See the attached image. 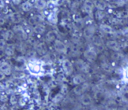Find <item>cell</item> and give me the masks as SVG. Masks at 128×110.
Returning <instances> with one entry per match:
<instances>
[{"instance_id": "cell-1", "label": "cell", "mask_w": 128, "mask_h": 110, "mask_svg": "<svg viewBox=\"0 0 128 110\" xmlns=\"http://www.w3.org/2000/svg\"><path fill=\"white\" fill-rule=\"evenodd\" d=\"M26 67L28 72L32 76H40L44 72L43 64L38 60L33 59L29 60L26 65Z\"/></svg>"}, {"instance_id": "cell-2", "label": "cell", "mask_w": 128, "mask_h": 110, "mask_svg": "<svg viewBox=\"0 0 128 110\" xmlns=\"http://www.w3.org/2000/svg\"><path fill=\"white\" fill-rule=\"evenodd\" d=\"M84 57L88 61V62H94L98 57V53L96 50L93 48H87L84 53H83Z\"/></svg>"}, {"instance_id": "cell-3", "label": "cell", "mask_w": 128, "mask_h": 110, "mask_svg": "<svg viewBox=\"0 0 128 110\" xmlns=\"http://www.w3.org/2000/svg\"><path fill=\"white\" fill-rule=\"evenodd\" d=\"M53 47L56 51H57L59 54H66L68 51L67 45L64 42H63L62 40L56 39L53 42Z\"/></svg>"}, {"instance_id": "cell-4", "label": "cell", "mask_w": 128, "mask_h": 110, "mask_svg": "<svg viewBox=\"0 0 128 110\" xmlns=\"http://www.w3.org/2000/svg\"><path fill=\"white\" fill-rule=\"evenodd\" d=\"M96 32V28L94 25H88L83 30V37L86 39H91L94 37Z\"/></svg>"}, {"instance_id": "cell-5", "label": "cell", "mask_w": 128, "mask_h": 110, "mask_svg": "<svg viewBox=\"0 0 128 110\" xmlns=\"http://www.w3.org/2000/svg\"><path fill=\"white\" fill-rule=\"evenodd\" d=\"M62 69L66 75H71L74 72V65L69 60H64L62 62Z\"/></svg>"}, {"instance_id": "cell-6", "label": "cell", "mask_w": 128, "mask_h": 110, "mask_svg": "<svg viewBox=\"0 0 128 110\" xmlns=\"http://www.w3.org/2000/svg\"><path fill=\"white\" fill-rule=\"evenodd\" d=\"M88 88H89L88 83L87 82H85L84 83H82V84H81L80 86H76L74 89V93L76 95L81 96L84 93H86V91L88 89Z\"/></svg>"}, {"instance_id": "cell-7", "label": "cell", "mask_w": 128, "mask_h": 110, "mask_svg": "<svg viewBox=\"0 0 128 110\" xmlns=\"http://www.w3.org/2000/svg\"><path fill=\"white\" fill-rule=\"evenodd\" d=\"M80 102L82 106L89 107L93 103V99L92 96L87 93H84L81 96H80Z\"/></svg>"}, {"instance_id": "cell-8", "label": "cell", "mask_w": 128, "mask_h": 110, "mask_svg": "<svg viewBox=\"0 0 128 110\" xmlns=\"http://www.w3.org/2000/svg\"><path fill=\"white\" fill-rule=\"evenodd\" d=\"M0 72L3 73L5 76L10 75L12 73V68H11L10 65L6 61L2 62V63L0 65Z\"/></svg>"}, {"instance_id": "cell-9", "label": "cell", "mask_w": 128, "mask_h": 110, "mask_svg": "<svg viewBox=\"0 0 128 110\" xmlns=\"http://www.w3.org/2000/svg\"><path fill=\"white\" fill-rule=\"evenodd\" d=\"M14 32L15 34L17 35V37H20L22 39H26L28 37L27 33L24 30V28L21 26H15L14 28Z\"/></svg>"}, {"instance_id": "cell-10", "label": "cell", "mask_w": 128, "mask_h": 110, "mask_svg": "<svg viewBox=\"0 0 128 110\" xmlns=\"http://www.w3.org/2000/svg\"><path fill=\"white\" fill-rule=\"evenodd\" d=\"M106 47L114 51H118L121 49V45L116 40H109L106 42Z\"/></svg>"}, {"instance_id": "cell-11", "label": "cell", "mask_w": 128, "mask_h": 110, "mask_svg": "<svg viewBox=\"0 0 128 110\" xmlns=\"http://www.w3.org/2000/svg\"><path fill=\"white\" fill-rule=\"evenodd\" d=\"M83 10L88 14H92L94 10V3L92 0H85L83 3Z\"/></svg>"}, {"instance_id": "cell-12", "label": "cell", "mask_w": 128, "mask_h": 110, "mask_svg": "<svg viewBox=\"0 0 128 110\" xmlns=\"http://www.w3.org/2000/svg\"><path fill=\"white\" fill-rule=\"evenodd\" d=\"M36 51L39 55L44 56L47 53V47L46 45V44L44 42H40L38 43L36 45Z\"/></svg>"}, {"instance_id": "cell-13", "label": "cell", "mask_w": 128, "mask_h": 110, "mask_svg": "<svg viewBox=\"0 0 128 110\" xmlns=\"http://www.w3.org/2000/svg\"><path fill=\"white\" fill-rule=\"evenodd\" d=\"M56 39H57V34L54 31H50L45 35V40L49 43L54 42Z\"/></svg>"}, {"instance_id": "cell-14", "label": "cell", "mask_w": 128, "mask_h": 110, "mask_svg": "<svg viewBox=\"0 0 128 110\" xmlns=\"http://www.w3.org/2000/svg\"><path fill=\"white\" fill-rule=\"evenodd\" d=\"M86 82L84 77L81 74H76L72 78V83L75 86H80Z\"/></svg>"}, {"instance_id": "cell-15", "label": "cell", "mask_w": 128, "mask_h": 110, "mask_svg": "<svg viewBox=\"0 0 128 110\" xmlns=\"http://www.w3.org/2000/svg\"><path fill=\"white\" fill-rule=\"evenodd\" d=\"M100 29L103 33L106 34H112L114 33L113 28L110 25H108L106 24H101L100 25Z\"/></svg>"}, {"instance_id": "cell-16", "label": "cell", "mask_w": 128, "mask_h": 110, "mask_svg": "<svg viewBox=\"0 0 128 110\" xmlns=\"http://www.w3.org/2000/svg\"><path fill=\"white\" fill-rule=\"evenodd\" d=\"M76 66L77 69H79L80 71H81L82 72H87L88 70V66L87 65V63H86L82 60H78V61H76Z\"/></svg>"}, {"instance_id": "cell-17", "label": "cell", "mask_w": 128, "mask_h": 110, "mask_svg": "<svg viewBox=\"0 0 128 110\" xmlns=\"http://www.w3.org/2000/svg\"><path fill=\"white\" fill-rule=\"evenodd\" d=\"M4 54L5 55H7L8 57H11L14 54L15 52V46L14 45L11 44H8L6 45L5 48L4 49Z\"/></svg>"}, {"instance_id": "cell-18", "label": "cell", "mask_w": 128, "mask_h": 110, "mask_svg": "<svg viewBox=\"0 0 128 110\" xmlns=\"http://www.w3.org/2000/svg\"><path fill=\"white\" fill-rule=\"evenodd\" d=\"M34 7L38 10H44L47 7V2L45 0H35Z\"/></svg>"}, {"instance_id": "cell-19", "label": "cell", "mask_w": 128, "mask_h": 110, "mask_svg": "<svg viewBox=\"0 0 128 110\" xmlns=\"http://www.w3.org/2000/svg\"><path fill=\"white\" fill-rule=\"evenodd\" d=\"M33 7V5L29 1H24L23 3H22V5H21V8L23 11L25 12H28L30 11Z\"/></svg>"}, {"instance_id": "cell-20", "label": "cell", "mask_w": 128, "mask_h": 110, "mask_svg": "<svg viewBox=\"0 0 128 110\" xmlns=\"http://www.w3.org/2000/svg\"><path fill=\"white\" fill-rule=\"evenodd\" d=\"M47 19H48V21H49L50 23L56 24L57 22H58V16H57V15H56V13L52 12V13H50L48 15Z\"/></svg>"}, {"instance_id": "cell-21", "label": "cell", "mask_w": 128, "mask_h": 110, "mask_svg": "<svg viewBox=\"0 0 128 110\" xmlns=\"http://www.w3.org/2000/svg\"><path fill=\"white\" fill-rule=\"evenodd\" d=\"M45 31V27L41 24H38L34 28V32L37 34H42Z\"/></svg>"}, {"instance_id": "cell-22", "label": "cell", "mask_w": 128, "mask_h": 110, "mask_svg": "<svg viewBox=\"0 0 128 110\" xmlns=\"http://www.w3.org/2000/svg\"><path fill=\"white\" fill-rule=\"evenodd\" d=\"M95 5H96L97 9L99 10H104L106 7V3L104 1H103V0H98L96 2Z\"/></svg>"}, {"instance_id": "cell-23", "label": "cell", "mask_w": 128, "mask_h": 110, "mask_svg": "<svg viewBox=\"0 0 128 110\" xmlns=\"http://www.w3.org/2000/svg\"><path fill=\"white\" fill-rule=\"evenodd\" d=\"M122 80L124 83H128V64L124 67L122 70Z\"/></svg>"}, {"instance_id": "cell-24", "label": "cell", "mask_w": 128, "mask_h": 110, "mask_svg": "<svg viewBox=\"0 0 128 110\" xmlns=\"http://www.w3.org/2000/svg\"><path fill=\"white\" fill-rule=\"evenodd\" d=\"M14 32L12 31H6L4 33L2 34V39H4V40H8L10 39L11 37H13V35H14Z\"/></svg>"}, {"instance_id": "cell-25", "label": "cell", "mask_w": 128, "mask_h": 110, "mask_svg": "<svg viewBox=\"0 0 128 110\" xmlns=\"http://www.w3.org/2000/svg\"><path fill=\"white\" fill-rule=\"evenodd\" d=\"M64 98V95L62 93H58L55 95V97L53 98L52 99V101L55 103V104H58V103H60Z\"/></svg>"}, {"instance_id": "cell-26", "label": "cell", "mask_w": 128, "mask_h": 110, "mask_svg": "<svg viewBox=\"0 0 128 110\" xmlns=\"http://www.w3.org/2000/svg\"><path fill=\"white\" fill-rule=\"evenodd\" d=\"M10 102L12 105H16L19 103V101L15 95H12L10 98Z\"/></svg>"}, {"instance_id": "cell-27", "label": "cell", "mask_w": 128, "mask_h": 110, "mask_svg": "<svg viewBox=\"0 0 128 110\" xmlns=\"http://www.w3.org/2000/svg\"><path fill=\"white\" fill-rule=\"evenodd\" d=\"M95 16L98 19H102L105 16V13L103 10H98L97 12L95 13Z\"/></svg>"}, {"instance_id": "cell-28", "label": "cell", "mask_w": 128, "mask_h": 110, "mask_svg": "<svg viewBox=\"0 0 128 110\" xmlns=\"http://www.w3.org/2000/svg\"><path fill=\"white\" fill-rule=\"evenodd\" d=\"M120 33H121V34H122L123 37H128V27H124V28H123L121 30Z\"/></svg>"}, {"instance_id": "cell-29", "label": "cell", "mask_w": 128, "mask_h": 110, "mask_svg": "<svg viewBox=\"0 0 128 110\" xmlns=\"http://www.w3.org/2000/svg\"><path fill=\"white\" fill-rule=\"evenodd\" d=\"M105 110H118V107L113 104H110L107 107H106Z\"/></svg>"}, {"instance_id": "cell-30", "label": "cell", "mask_w": 128, "mask_h": 110, "mask_svg": "<svg viewBox=\"0 0 128 110\" xmlns=\"http://www.w3.org/2000/svg\"><path fill=\"white\" fill-rule=\"evenodd\" d=\"M0 45H1V49L2 50H4L7 45L6 44V40H4V39H1V42H0Z\"/></svg>"}, {"instance_id": "cell-31", "label": "cell", "mask_w": 128, "mask_h": 110, "mask_svg": "<svg viewBox=\"0 0 128 110\" xmlns=\"http://www.w3.org/2000/svg\"><path fill=\"white\" fill-rule=\"evenodd\" d=\"M8 101V96H7L6 95L2 94V95H1V101H2V103H6Z\"/></svg>"}, {"instance_id": "cell-32", "label": "cell", "mask_w": 128, "mask_h": 110, "mask_svg": "<svg viewBox=\"0 0 128 110\" xmlns=\"http://www.w3.org/2000/svg\"><path fill=\"white\" fill-rule=\"evenodd\" d=\"M54 7H55V2L53 1H50L49 2H47V7L52 9V8H54Z\"/></svg>"}, {"instance_id": "cell-33", "label": "cell", "mask_w": 128, "mask_h": 110, "mask_svg": "<svg viewBox=\"0 0 128 110\" xmlns=\"http://www.w3.org/2000/svg\"><path fill=\"white\" fill-rule=\"evenodd\" d=\"M12 1H13V3H14V4L18 5V4H20L21 3L22 0H12Z\"/></svg>"}, {"instance_id": "cell-34", "label": "cell", "mask_w": 128, "mask_h": 110, "mask_svg": "<svg viewBox=\"0 0 128 110\" xmlns=\"http://www.w3.org/2000/svg\"><path fill=\"white\" fill-rule=\"evenodd\" d=\"M4 0H1V7H2V8H3V7H4Z\"/></svg>"}, {"instance_id": "cell-35", "label": "cell", "mask_w": 128, "mask_h": 110, "mask_svg": "<svg viewBox=\"0 0 128 110\" xmlns=\"http://www.w3.org/2000/svg\"><path fill=\"white\" fill-rule=\"evenodd\" d=\"M126 110H128V106H127V107H126Z\"/></svg>"}, {"instance_id": "cell-36", "label": "cell", "mask_w": 128, "mask_h": 110, "mask_svg": "<svg viewBox=\"0 0 128 110\" xmlns=\"http://www.w3.org/2000/svg\"><path fill=\"white\" fill-rule=\"evenodd\" d=\"M111 1H116V0H111Z\"/></svg>"}]
</instances>
